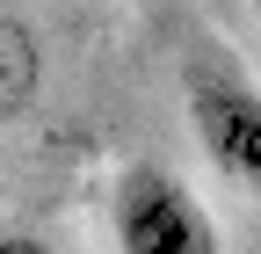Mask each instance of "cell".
Returning <instances> with one entry per match:
<instances>
[{
	"label": "cell",
	"instance_id": "1",
	"mask_svg": "<svg viewBox=\"0 0 261 254\" xmlns=\"http://www.w3.org/2000/svg\"><path fill=\"white\" fill-rule=\"evenodd\" d=\"M109 240H116V254H225L218 218L203 211V196L160 160H130L116 174Z\"/></svg>",
	"mask_w": 261,
	"mask_h": 254
},
{
	"label": "cell",
	"instance_id": "2",
	"mask_svg": "<svg viewBox=\"0 0 261 254\" xmlns=\"http://www.w3.org/2000/svg\"><path fill=\"white\" fill-rule=\"evenodd\" d=\"M189 123H196L203 160L261 204V87L203 58V66H189Z\"/></svg>",
	"mask_w": 261,
	"mask_h": 254
},
{
	"label": "cell",
	"instance_id": "3",
	"mask_svg": "<svg viewBox=\"0 0 261 254\" xmlns=\"http://www.w3.org/2000/svg\"><path fill=\"white\" fill-rule=\"evenodd\" d=\"M44 87V51H37V29H29L15 8H0V123H15Z\"/></svg>",
	"mask_w": 261,
	"mask_h": 254
},
{
	"label": "cell",
	"instance_id": "4",
	"mask_svg": "<svg viewBox=\"0 0 261 254\" xmlns=\"http://www.w3.org/2000/svg\"><path fill=\"white\" fill-rule=\"evenodd\" d=\"M0 254H51V247L29 240V233H0Z\"/></svg>",
	"mask_w": 261,
	"mask_h": 254
},
{
	"label": "cell",
	"instance_id": "5",
	"mask_svg": "<svg viewBox=\"0 0 261 254\" xmlns=\"http://www.w3.org/2000/svg\"><path fill=\"white\" fill-rule=\"evenodd\" d=\"M254 15H261V0H254Z\"/></svg>",
	"mask_w": 261,
	"mask_h": 254
}]
</instances>
